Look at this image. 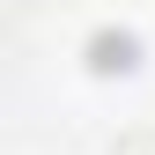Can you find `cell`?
Masks as SVG:
<instances>
[{"label":"cell","instance_id":"6da1fadb","mask_svg":"<svg viewBox=\"0 0 155 155\" xmlns=\"http://www.w3.org/2000/svg\"><path fill=\"white\" fill-rule=\"evenodd\" d=\"M126 155H155V133H148V140H133V148H126Z\"/></svg>","mask_w":155,"mask_h":155}]
</instances>
